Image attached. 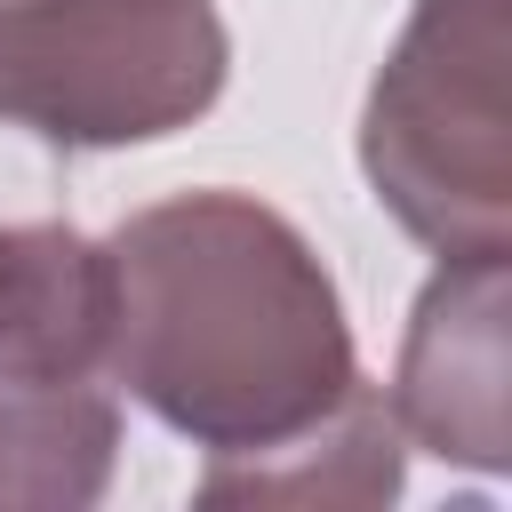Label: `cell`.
I'll use <instances>...</instances> for the list:
<instances>
[{
	"label": "cell",
	"instance_id": "1",
	"mask_svg": "<svg viewBox=\"0 0 512 512\" xmlns=\"http://www.w3.org/2000/svg\"><path fill=\"white\" fill-rule=\"evenodd\" d=\"M112 376L216 456L280 448L352 384L336 280L248 192H184L112 240Z\"/></svg>",
	"mask_w": 512,
	"mask_h": 512
},
{
	"label": "cell",
	"instance_id": "7",
	"mask_svg": "<svg viewBox=\"0 0 512 512\" xmlns=\"http://www.w3.org/2000/svg\"><path fill=\"white\" fill-rule=\"evenodd\" d=\"M120 416L80 384H0V504H96L112 480Z\"/></svg>",
	"mask_w": 512,
	"mask_h": 512
},
{
	"label": "cell",
	"instance_id": "6",
	"mask_svg": "<svg viewBox=\"0 0 512 512\" xmlns=\"http://www.w3.org/2000/svg\"><path fill=\"white\" fill-rule=\"evenodd\" d=\"M384 496H400V424L368 384H352L320 424H304L280 448L216 456L200 480V504H384Z\"/></svg>",
	"mask_w": 512,
	"mask_h": 512
},
{
	"label": "cell",
	"instance_id": "2",
	"mask_svg": "<svg viewBox=\"0 0 512 512\" xmlns=\"http://www.w3.org/2000/svg\"><path fill=\"white\" fill-rule=\"evenodd\" d=\"M376 200L456 256L512 248V104H504V0H416L360 120Z\"/></svg>",
	"mask_w": 512,
	"mask_h": 512
},
{
	"label": "cell",
	"instance_id": "3",
	"mask_svg": "<svg viewBox=\"0 0 512 512\" xmlns=\"http://www.w3.org/2000/svg\"><path fill=\"white\" fill-rule=\"evenodd\" d=\"M208 0H0V120L64 152H112L200 120L224 88Z\"/></svg>",
	"mask_w": 512,
	"mask_h": 512
},
{
	"label": "cell",
	"instance_id": "4",
	"mask_svg": "<svg viewBox=\"0 0 512 512\" xmlns=\"http://www.w3.org/2000/svg\"><path fill=\"white\" fill-rule=\"evenodd\" d=\"M392 424L472 472H504V256H456L416 296Z\"/></svg>",
	"mask_w": 512,
	"mask_h": 512
},
{
	"label": "cell",
	"instance_id": "5",
	"mask_svg": "<svg viewBox=\"0 0 512 512\" xmlns=\"http://www.w3.org/2000/svg\"><path fill=\"white\" fill-rule=\"evenodd\" d=\"M112 360V248L72 224H0V384H80Z\"/></svg>",
	"mask_w": 512,
	"mask_h": 512
}]
</instances>
